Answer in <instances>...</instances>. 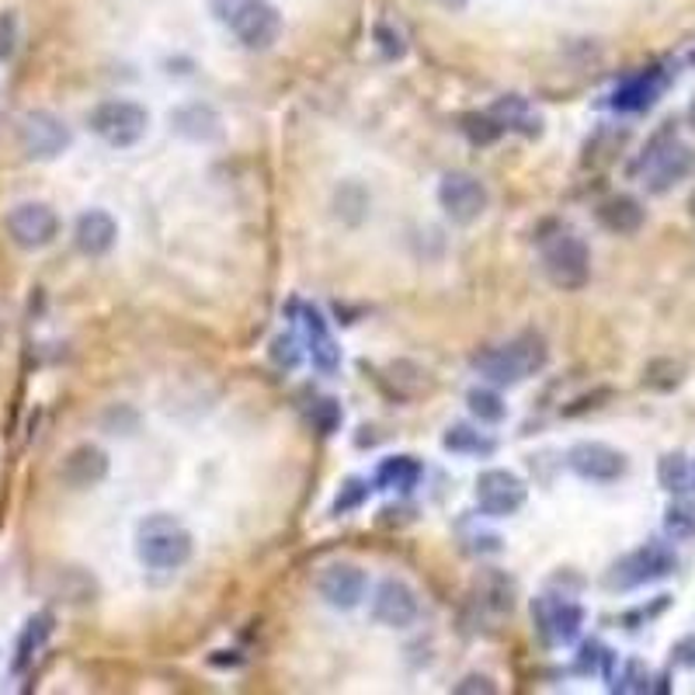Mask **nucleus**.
Returning a JSON list of instances; mask_svg holds the SVG:
<instances>
[{
	"label": "nucleus",
	"mask_w": 695,
	"mask_h": 695,
	"mask_svg": "<svg viewBox=\"0 0 695 695\" xmlns=\"http://www.w3.org/2000/svg\"><path fill=\"white\" fill-rule=\"evenodd\" d=\"M546 341L539 338V334H519V338H511L508 345H494V348H483L473 355V369L491 379L494 386H519L525 382L529 376H535L539 369L546 366Z\"/></svg>",
	"instance_id": "nucleus-1"
},
{
	"label": "nucleus",
	"mask_w": 695,
	"mask_h": 695,
	"mask_svg": "<svg viewBox=\"0 0 695 695\" xmlns=\"http://www.w3.org/2000/svg\"><path fill=\"white\" fill-rule=\"evenodd\" d=\"M192 532L174 514H146L136 525V556L150 571H177L192 560Z\"/></svg>",
	"instance_id": "nucleus-2"
},
{
	"label": "nucleus",
	"mask_w": 695,
	"mask_h": 695,
	"mask_svg": "<svg viewBox=\"0 0 695 695\" xmlns=\"http://www.w3.org/2000/svg\"><path fill=\"white\" fill-rule=\"evenodd\" d=\"M209 8L247 49H272L282 35V14L268 0H209Z\"/></svg>",
	"instance_id": "nucleus-3"
},
{
	"label": "nucleus",
	"mask_w": 695,
	"mask_h": 695,
	"mask_svg": "<svg viewBox=\"0 0 695 695\" xmlns=\"http://www.w3.org/2000/svg\"><path fill=\"white\" fill-rule=\"evenodd\" d=\"M543 272L556 289L574 293L584 289L591 278V251L587 244L571 234V229H560V234L543 241Z\"/></svg>",
	"instance_id": "nucleus-4"
},
{
	"label": "nucleus",
	"mask_w": 695,
	"mask_h": 695,
	"mask_svg": "<svg viewBox=\"0 0 695 695\" xmlns=\"http://www.w3.org/2000/svg\"><path fill=\"white\" fill-rule=\"evenodd\" d=\"M692 167H695L692 146H685L672 136H657L651 143V150L640 157L636 174H643V185H647L651 195H664V192H672L678 182H685Z\"/></svg>",
	"instance_id": "nucleus-5"
},
{
	"label": "nucleus",
	"mask_w": 695,
	"mask_h": 695,
	"mask_svg": "<svg viewBox=\"0 0 695 695\" xmlns=\"http://www.w3.org/2000/svg\"><path fill=\"white\" fill-rule=\"evenodd\" d=\"M88 125H91V133L98 140H105L109 146L129 150V146H136L146 136L150 112L143 105H136V101L115 98V101H101V105L91 112Z\"/></svg>",
	"instance_id": "nucleus-6"
},
{
	"label": "nucleus",
	"mask_w": 695,
	"mask_h": 695,
	"mask_svg": "<svg viewBox=\"0 0 695 695\" xmlns=\"http://www.w3.org/2000/svg\"><path fill=\"white\" fill-rule=\"evenodd\" d=\"M675 568H678V556L672 550H667L664 543H647V546L626 553L623 560H615L605 584L612 591H633V587L654 584L667 574H675Z\"/></svg>",
	"instance_id": "nucleus-7"
},
{
	"label": "nucleus",
	"mask_w": 695,
	"mask_h": 695,
	"mask_svg": "<svg viewBox=\"0 0 695 695\" xmlns=\"http://www.w3.org/2000/svg\"><path fill=\"white\" fill-rule=\"evenodd\" d=\"M439 205H442V213L459 223V226H470L477 223L483 213H487V205H491V195H487L483 182L477 174L470 171H449L442 182H439Z\"/></svg>",
	"instance_id": "nucleus-8"
},
{
	"label": "nucleus",
	"mask_w": 695,
	"mask_h": 695,
	"mask_svg": "<svg viewBox=\"0 0 695 695\" xmlns=\"http://www.w3.org/2000/svg\"><path fill=\"white\" fill-rule=\"evenodd\" d=\"M18 140L21 150L29 153L32 161H57L63 150H70L73 136L60 115L53 112H29L18 125Z\"/></svg>",
	"instance_id": "nucleus-9"
},
{
	"label": "nucleus",
	"mask_w": 695,
	"mask_h": 695,
	"mask_svg": "<svg viewBox=\"0 0 695 695\" xmlns=\"http://www.w3.org/2000/svg\"><path fill=\"white\" fill-rule=\"evenodd\" d=\"M532 620L535 630L543 633V640L550 647H563V643H574L581 636L584 626V609L578 602L556 599V595H543L532 602Z\"/></svg>",
	"instance_id": "nucleus-10"
},
{
	"label": "nucleus",
	"mask_w": 695,
	"mask_h": 695,
	"mask_svg": "<svg viewBox=\"0 0 695 695\" xmlns=\"http://www.w3.org/2000/svg\"><path fill=\"white\" fill-rule=\"evenodd\" d=\"M8 234L24 251L49 247L60 234V216L45 202H21L8 213Z\"/></svg>",
	"instance_id": "nucleus-11"
},
{
	"label": "nucleus",
	"mask_w": 695,
	"mask_h": 695,
	"mask_svg": "<svg viewBox=\"0 0 695 695\" xmlns=\"http://www.w3.org/2000/svg\"><path fill=\"white\" fill-rule=\"evenodd\" d=\"M525 498H529L525 480L514 477L511 470H483L477 477V504L491 519H508V514L522 511Z\"/></svg>",
	"instance_id": "nucleus-12"
},
{
	"label": "nucleus",
	"mask_w": 695,
	"mask_h": 695,
	"mask_svg": "<svg viewBox=\"0 0 695 695\" xmlns=\"http://www.w3.org/2000/svg\"><path fill=\"white\" fill-rule=\"evenodd\" d=\"M317 591H320V599H324L330 609L351 612V609L362 605L366 591H369V578H366L362 568H358V563L338 560V563H327V568L320 571Z\"/></svg>",
	"instance_id": "nucleus-13"
},
{
	"label": "nucleus",
	"mask_w": 695,
	"mask_h": 695,
	"mask_svg": "<svg viewBox=\"0 0 695 695\" xmlns=\"http://www.w3.org/2000/svg\"><path fill=\"white\" fill-rule=\"evenodd\" d=\"M568 467L581 477V480H591V483H615L623 480L630 462L620 449H612L605 442H578L571 452H568Z\"/></svg>",
	"instance_id": "nucleus-14"
},
{
	"label": "nucleus",
	"mask_w": 695,
	"mask_h": 695,
	"mask_svg": "<svg viewBox=\"0 0 695 695\" xmlns=\"http://www.w3.org/2000/svg\"><path fill=\"white\" fill-rule=\"evenodd\" d=\"M372 620L386 630H407L410 623L418 620V595L415 587L400 578H386L376 587L372 599Z\"/></svg>",
	"instance_id": "nucleus-15"
},
{
	"label": "nucleus",
	"mask_w": 695,
	"mask_h": 695,
	"mask_svg": "<svg viewBox=\"0 0 695 695\" xmlns=\"http://www.w3.org/2000/svg\"><path fill=\"white\" fill-rule=\"evenodd\" d=\"M115 237H119V226L115 219L105 213V209H91L76 219V229H73V244L81 254L88 257H101L115 247Z\"/></svg>",
	"instance_id": "nucleus-16"
},
{
	"label": "nucleus",
	"mask_w": 695,
	"mask_h": 695,
	"mask_svg": "<svg viewBox=\"0 0 695 695\" xmlns=\"http://www.w3.org/2000/svg\"><path fill=\"white\" fill-rule=\"evenodd\" d=\"M595 219L615 237H633L640 234V226L647 223V213H643L640 198L633 195H609L605 202H599Z\"/></svg>",
	"instance_id": "nucleus-17"
},
{
	"label": "nucleus",
	"mask_w": 695,
	"mask_h": 695,
	"mask_svg": "<svg viewBox=\"0 0 695 695\" xmlns=\"http://www.w3.org/2000/svg\"><path fill=\"white\" fill-rule=\"evenodd\" d=\"M664 91V76L657 70H643L633 73L630 81H623L612 91V109L615 112H647Z\"/></svg>",
	"instance_id": "nucleus-18"
},
{
	"label": "nucleus",
	"mask_w": 695,
	"mask_h": 695,
	"mask_svg": "<svg viewBox=\"0 0 695 695\" xmlns=\"http://www.w3.org/2000/svg\"><path fill=\"white\" fill-rule=\"evenodd\" d=\"M491 115L501 122L504 133H519L525 140L543 136V115H539L522 94H504L491 105Z\"/></svg>",
	"instance_id": "nucleus-19"
},
{
	"label": "nucleus",
	"mask_w": 695,
	"mask_h": 695,
	"mask_svg": "<svg viewBox=\"0 0 695 695\" xmlns=\"http://www.w3.org/2000/svg\"><path fill=\"white\" fill-rule=\"evenodd\" d=\"M63 480L76 491H84V487H94L109 477V456L101 452L98 446H76L67 459H63Z\"/></svg>",
	"instance_id": "nucleus-20"
},
{
	"label": "nucleus",
	"mask_w": 695,
	"mask_h": 695,
	"mask_svg": "<svg viewBox=\"0 0 695 695\" xmlns=\"http://www.w3.org/2000/svg\"><path fill=\"white\" fill-rule=\"evenodd\" d=\"M303 327H306V341H310L314 366L330 376L334 369L341 366V348H338V341L330 338V330H327L320 310H314V306H303Z\"/></svg>",
	"instance_id": "nucleus-21"
},
{
	"label": "nucleus",
	"mask_w": 695,
	"mask_h": 695,
	"mask_svg": "<svg viewBox=\"0 0 695 695\" xmlns=\"http://www.w3.org/2000/svg\"><path fill=\"white\" fill-rule=\"evenodd\" d=\"M171 122H174V129L182 136H188V140H198V143H213V140H219V115L209 109V105H188V109H177L174 115H171Z\"/></svg>",
	"instance_id": "nucleus-22"
},
{
	"label": "nucleus",
	"mask_w": 695,
	"mask_h": 695,
	"mask_svg": "<svg viewBox=\"0 0 695 695\" xmlns=\"http://www.w3.org/2000/svg\"><path fill=\"white\" fill-rule=\"evenodd\" d=\"M425 477L421 462L415 456H390L379 462L376 470V487H382V491H400L407 494L410 487H418V480Z\"/></svg>",
	"instance_id": "nucleus-23"
},
{
	"label": "nucleus",
	"mask_w": 695,
	"mask_h": 695,
	"mask_svg": "<svg viewBox=\"0 0 695 695\" xmlns=\"http://www.w3.org/2000/svg\"><path fill=\"white\" fill-rule=\"evenodd\" d=\"M49 633H53V615H45V612L32 615V620L24 623V630L18 636V647H14V672H24V667L32 664V657L42 651Z\"/></svg>",
	"instance_id": "nucleus-24"
},
{
	"label": "nucleus",
	"mask_w": 695,
	"mask_h": 695,
	"mask_svg": "<svg viewBox=\"0 0 695 695\" xmlns=\"http://www.w3.org/2000/svg\"><path fill=\"white\" fill-rule=\"evenodd\" d=\"M442 446L456 456H494L498 442L491 439V435H483L470 425H452L446 435H442Z\"/></svg>",
	"instance_id": "nucleus-25"
},
{
	"label": "nucleus",
	"mask_w": 695,
	"mask_h": 695,
	"mask_svg": "<svg viewBox=\"0 0 695 695\" xmlns=\"http://www.w3.org/2000/svg\"><path fill=\"white\" fill-rule=\"evenodd\" d=\"M664 532L675 539V543H692L695 539V498L678 494V501L667 504L664 511Z\"/></svg>",
	"instance_id": "nucleus-26"
},
{
	"label": "nucleus",
	"mask_w": 695,
	"mask_h": 695,
	"mask_svg": "<svg viewBox=\"0 0 695 695\" xmlns=\"http://www.w3.org/2000/svg\"><path fill=\"white\" fill-rule=\"evenodd\" d=\"M657 480L664 491L672 494H688L692 483H695V470L688 467V459L682 452H667L661 462H657Z\"/></svg>",
	"instance_id": "nucleus-27"
},
{
	"label": "nucleus",
	"mask_w": 695,
	"mask_h": 695,
	"mask_svg": "<svg viewBox=\"0 0 695 695\" xmlns=\"http://www.w3.org/2000/svg\"><path fill=\"white\" fill-rule=\"evenodd\" d=\"M467 403H470V410H473V418L483 421V425H498V421H504V415H508V407H504L501 394L487 390V386H477V390H470Z\"/></svg>",
	"instance_id": "nucleus-28"
},
{
	"label": "nucleus",
	"mask_w": 695,
	"mask_h": 695,
	"mask_svg": "<svg viewBox=\"0 0 695 695\" xmlns=\"http://www.w3.org/2000/svg\"><path fill=\"white\" fill-rule=\"evenodd\" d=\"M462 122V133L470 136V143H477V146H487V143H494L504 129H501V122L491 115V112H467L459 119Z\"/></svg>",
	"instance_id": "nucleus-29"
},
{
	"label": "nucleus",
	"mask_w": 695,
	"mask_h": 695,
	"mask_svg": "<svg viewBox=\"0 0 695 695\" xmlns=\"http://www.w3.org/2000/svg\"><path fill=\"white\" fill-rule=\"evenodd\" d=\"M366 498H369V480H362V477H348V480L341 483L338 498H334V514H348V511H355V508H362Z\"/></svg>",
	"instance_id": "nucleus-30"
},
{
	"label": "nucleus",
	"mask_w": 695,
	"mask_h": 695,
	"mask_svg": "<svg viewBox=\"0 0 695 695\" xmlns=\"http://www.w3.org/2000/svg\"><path fill=\"white\" fill-rule=\"evenodd\" d=\"M612 692H647L651 688V678L647 672H643V664L640 661H630L623 667V675H612Z\"/></svg>",
	"instance_id": "nucleus-31"
},
{
	"label": "nucleus",
	"mask_w": 695,
	"mask_h": 695,
	"mask_svg": "<svg viewBox=\"0 0 695 695\" xmlns=\"http://www.w3.org/2000/svg\"><path fill=\"white\" fill-rule=\"evenodd\" d=\"M578 667H581V672H605V678H609L612 654L602 647V643H584L581 657H578Z\"/></svg>",
	"instance_id": "nucleus-32"
},
{
	"label": "nucleus",
	"mask_w": 695,
	"mask_h": 695,
	"mask_svg": "<svg viewBox=\"0 0 695 695\" xmlns=\"http://www.w3.org/2000/svg\"><path fill=\"white\" fill-rule=\"evenodd\" d=\"M272 358H275L282 369H296L299 366V348H296L293 334H282V338L272 341Z\"/></svg>",
	"instance_id": "nucleus-33"
},
{
	"label": "nucleus",
	"mask_w": 695,
	"mask_h": 695,
	"mask_svg": "<svg viewBox=\"0 0 695 695\" xmlns=\"http://www.w3.org/2000/svg\"><path fill=\"white\" fill-rule=\"evenodd\" d=\"M314 421H317V428L324 431V435H330L334 428L341 425V407H338V400H317L314 403Z\"/></svg>",
	"instance_id": "nucleus-34"
},
{
	"label": "nucleus",
	"mask_w": 695,
	"mask_h": 695,
	"mask_svg": "<svg viewBox=\"0 0 695 695\" xmlns=\"http://www.w3.org/2000/svg\"><path fill=\"white\" fill-rule=\"evenodd\" d=\"M470 692H483V695H494L498 685L487 678V675H467L459 685H456V695H470Z\"/></svg>",
	"instance_id": "nucleus-35"
},
{
	"label": "nucleus",
	"mask_w": 695,
	"mask_h": 695,
	"mask_svg": "<svg viewBox=\"0 0 695 695\" xmlns=\"http://www.w3.org/2000/svg\"><path fill=\"white\" fill-rule=\"evenodd\" d=\"M14 39H18L14 18L11 14H0V60H8L14 53Z\"/></svg>",
	"instance_id": "nucleus-36"
},
{
	"label": "nucleus",
	"mask_w": 695,
	"mask_h": 695,
	"mask_svg": "<svg viewBox=\"0 0 695 695\" xmlns=\"http://www.w3.org/2000/svg\"><path fill=\"white\" fill-rule=\"evenodd\" d=\"M376 35H379V45H382V53L386 57H403V39L400 35H394L390 29H382V24H379V29H376Z\"/></svg>",
	"instance_id": "nucleus-37"
},
{
	"label": "nucleus",
	"mask_w": 695,
	"mask_h": 695,
	"mask_svg": "<svg viewBox=\"0 0 695 695\" xmlns=\"http://www.w3.org/2000/svg\"><path fill=\"white\" fill-rule=\"evenodd\" d=\"M675 661L685 667H695V636H685L675 643Z\"/></svg>",
	"instance_id": "nucleus-38"
},
{
	"label": "nucleus",
	"mask_w": 695,
	"mask_h": 695,
	"mask_svg": "<svg viewBox=\"0 0 695 695\" xmlns=\"http://www.w3.org/2000/svg\"><path fill=\"white\" fill-rule=\"evenodd\" d=\"M435 4H439V8H449V11H459V8H467L470 0H435Z\"/></svg>",
	"instance_id": "nucleus-39"
},
{
	"label": "nucleus",
	"mask_w": 695,
	"mask_h": 695,
	"mask_svg": "<svg viewBox=\"0 0 695 695\" xmlns=\"http://www.w3.org/2000/svg\"><path fill=\"white\" fill-rule=\"evenodd\" d=\"M688 125L695 129V98H692V105H688Z\"/></svg>",
	"instance_id": "nucleus-40"
},
{
	"label": "nucleus",
	"mask_w": 695,
	"mask_h": 695,
	"mask_svg": "<svg viewBox=\"0 0 695 695\" xmlns=\"http://www.w3.org/2000/svg\"><path fill=\"white\" fill-rule=\"evenodd\" d=\"M688 213H692V219H695V195L688 198Z\"/></svg>",
	"instance_id": "nucleus-41"
}]
</instances>
